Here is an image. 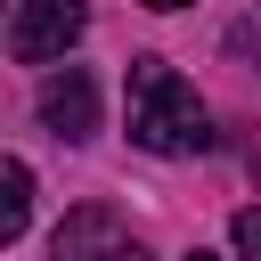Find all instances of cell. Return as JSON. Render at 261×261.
Here are the masks:
<instances>
[{
    "label": "cell",
    "mask_w": 261,
    "mask_h": 261,
    "mask_svg": "<svg viewBox=\"0 0 261 261\" xmlns=\"http://www.w3.org/2000/svg\"><path fill=\"white\" fill-rule=\"evenodd\" d=\"M130 139H139L147 155H204V139H212L204 98H196L163 57H139V65H130Z\"/></svg>",
    "instance_id": "1"
},
{
    "label": "cell",
    "mask_w": 261,
    "mask_h": 261,
    "mask_svg": "<svg viewBox=\"0 0 261 261\" xmlns=\"http://www.w3.org/2000/svg\"><path fill=\"white\" fill-rule=\"evenodd\" d=\"M82 24H90L82 0H16L8 57H16V65H49V57H65V49L82 41Z\"/></svg>",
    "instance_id": "2"
},
{
    "label": "cell",
    "mask_w": 261,
    "mask_h": 261,
    "mask_svg": "<svg viewBox=\"0 0 261 261\" xmlns=\"http://www.w3.org/2000/svg\"><path fill=\"white\" fill-rule=\"evenodd\" d=\"M49 261H147V253H139V237H130L106 204H82V212H65V220H57Z\"/></svg>",
    "instance_id": "3"
},
{
    "label": "cell",
    "mask_w": 261,
    "mask_h": 261,
    "mask_svg": "<svg viewBox=\"0 0 261 261\" xmlns=\"http://www.w3.org/2000/svg\"><path fill=\"white\" fill-rule=\"evenodd\" d=\"M41 122H49L57 139H90V130H98V82H90L82 65H65V73L41 90Z\"/></svg>",
    "instance_id": "4"
},
{
    "label": "cell",
    "mask_w": 261,
    "mask_h": 261,
    "mask_svg": "<svg viewBox=\"0 0 261 261\" xmlns=\"http://www.w3.org/2000/svg\"><path fill=\"white\" fill-rule=\"evenodd\" d=\"M24 220H33V171L8 155V163H0V245H16Z\"/></svg>",
    "instance_id": "5"
},
{
    "label": "cell",
    "mask_w": 261,
    "mask_h": 261,
    "mask_svg": "<svg viewBox=\"0 0 261 261\" xmlns=\"http://www.w3.org/2000/svg\"><path fill=\"white\" fill-rule=\"evenodd\" d=\"M237 261H261V212H237Z\"/></svg>",
    "instance_id": "6"
},
{
    "label": "cell",
    "mask_w": 261,
    "mask_h": 261,
    "mask_svg": "<svg viewBox=\"0 0 261 261\" xmlns=\"http://www.w3.org/2000/svg\"><path fill=\"white\" fill-rule=\"evenodd\" d=\"M147 8H188V0H147Z\"/></svg>",
    "instance_id": "7"
},
{
    "label": "cell",
    "mask_w": 261,
    "mask_h": 261,
    "mask_svg": "<svg viewBox=\"0 0 261 261\" xmlns=\"http://www.w3.org/2000/svg\"><path fill=\"white\" fill-rule=\"evenodd\" d=\"M188 261H212V253H188Z\"/></svg>",
    "instance_id": "8"
}]
</instances>
